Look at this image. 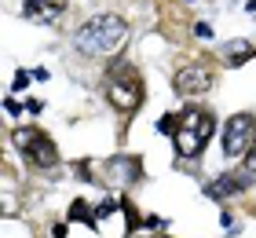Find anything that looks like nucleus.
Instances as JSON below:
<instances>
[{
  "label": "nucleus",
  "instance_id": "f257e3e1",
  "mask_svg": "<svg viewBox=\"0 0 256 238\" xmlns=\"http://www.w3.org/2000/svg\"><path fill=\"white\" fill-rule=\"evenodd\" d=\"M124 41H128V26L121 15H96L74 33L77 52L84 55H114Z\"/></svg>",
  "mask_w": 256,
  "mask_h": 238
},
{
  "label": "nucleus",
  "instance_id": "f03ea898",
  "mask_svg": "<svg viewBox=\"0 0 256 238\" xmlns=\"http://www.w3.org/2000/svg\"><path fill=\"white\" fill-rule=\"evenodd\" d=\"M212 132H216L212 114L202 110V106H187V110L180 114V128H176V136H172V147H176L180 158H198Z\"/></svg>",
  "mask_w": 256,
  "mask_h": 238
},
{
  "label": "nucleus",
  "instance_id": "7ed1b4c3",
  "mask_svg": "<svg viewBox=\"0 0 256 238\" xmlns=\"http://www.w3.org/2000/svg\"><path fill=\"white\" fill-rule=\"evenodd\" d=\"M106 99L118 106V110H124V114H132V110H139L143 106V77H139V70L132 66V63H114L110 66V74H106Z\"/></svg>",
  "mask_w": 256,
  "mask_h": 238
},
{
  "label": "nucleus",
  "instance_id": "20e7f679",
  "mask_svg": "<svg viewBox=\"0 0 256 238\" xmlns=\"http://www.w3.org/2000/svg\"><path fill=\"white\" fill-rule=\"evenodd\" d=\"M15 147L18 154L26 158V165H33V169H55L59 165V147H55V139L48 132H40V128H15Z\"/></svg>",
  "mask_w": 256,
  "mask_h": 238
},
{
  "label": "nucleus",
  "instance_id": "39448f33",
  "mask_svg": "<svg viewBox=\"0 0 256 238\" xmlns=\"http://www.w3.org/2000/svg\"><path fill=\"white\" fill-rule=\"evenodd\" d=\"M252 139H256V117L252 114H234L224 125V154H227V161L230 158H246Z\"/></svg>",
  "mask_w": 256,
  "mask_h": 238
},
{
  "label": "nucleus",
  "instance_id": "423d86ee",
  "mask_svg": "<svg viewBox=\"0 0 256 238\" xmlns=\"http://www.w3.org/2000/svg\"><path fill=\"white\" fill-rule=\"evenodd\" d=\"M212 85H216V74L205 63H187V66H180L176 74H172V88L180 95H205Z\"/></svg>",
  "mask_w": 256,
  "mask_h": 238
},
{
  "label": "nucleus",
  "instance_id": "0eeeda50",
  "mask_svg": "<svg viewBox=\"0 0 256 238\" xmlns=\"http://www.w3.org/2000/svg\"><path fill=\"white\" fill-rule=\"evenodd\" d=\"M22 15L30 22H40V26H52L66 15V0H22Z\"/></svg>",
  "mask_w": 256,
  "mask_h": 238
},
{
  "label": "nucleus",
  "instance_id": "6e6552de",
  "mask_svg": "<svg viewBox=\"0 0 256 238\" xmlns=\"http://www.w3.org/2000/svg\"><path fill=\"white\" fill-rule=\"evenodd\" d=\"M252 176H256V172H249V169H246V172H224L216 183H208L205 190H208L212 198H224V194H242V190H249V187H252Z\"/></svg>",
  "mask_w": 256,
  "mask_h": 238
},
{
  "label": "nucleus",
  "instance_id": "1a4fd4ad",
  "mask_svg": "<svg viewBox=\"0 0 256 238\" xmlns=\"http://www.w3.org/2000/svg\"><path fill=\"white\" fill-rule=\"evenodd\" d=\"M252 55H256V41H230V44H224L227 66H246Z\"/></svg>",
  "mask_w": 256,
  "mask_h": 238
},
{
  "label": "nucleus",
  "instance_id": "9d476101",
  "mask_svg": "<svg viewBox=\"0 0 256 238\" xmlns=\"http://www.w3.org/2000/svg\"><path fill=\"white\" fill-rule=\"evenodd\" d=\"M74 223H88V227H99V212H92V205L84 198H77L74 205H70V212H66Z\"/></svg>",
  "mask_w": 256,
  "mask_h": 238
},
{
  "label": "nucleus",
  "instance_id": "9b49d317",
  "mask_svg": "<svg viewBox=\"0 0 256 238\" xmlns=\"http://www.w3.org/2000/svg\"><path fill=\"white\" fill-rule=\"evenodd\" d=\"M176 128H180V114H161V121H158L161 136H176Z\"/></svg>",
  "mask_w": 256,
  "mask_h": 238
},
{
  "label": "nucleus",
  "instance_id": "f8f14e48",
  "mask_svg": "<svg viewBox=\"0 0 256 238\" xmlns=\"http://www.w3.org/2000/svg\"><path fill=\"white\" fill-rule=\"evenodd\" d=\"M22 88H30V74H26V70H18V74H15V85H11V92H22Z\"/></svg>",
  "mask_w": 256,
  "mask_h": 238
},
{
  "label": "nucleus",
  "instance_id": "ddd939ff",
  "mask_svg": "<svg viewBox=\"0 0 256 238\" xmlns=\"http://www.w3.org/2000/svg\"><path fill=\"white\" fill-rule=\"evenodd\" d=\"M194 37H202V41H212V26H208V22H198V26H194Z\"/></svg>",
  "mask_w": 256,
  "mask_h": 238
},
{
  "label": "nucleus",
  "instance_id": "4468645a",
  "mask_svg": "<svg viewBox=\"0 0 256 238\" xmlns=\"http://www.w3.org/2000/svg\"><path fill=\"white\" fill-rule=\"evenodd\" d=\"M242 161H246V169H249V172H256V139H252V147L246 150V158H242Z\"/></svg>",
  "mask_w": 256,
  "mask_h": 238
},
{
  "label": "nucleus",
  "instance_id": "2eb2a0df",
  "mask_svg": "<svg viewBox=\"0 0 256 238\" xmlns=\"http://www.w3.org/2000/svg\"><path fill=\"white\" fill-rule=\"evenodd\" d=\"M114 209H118V201H114V198H106V201H102V205H99L96 212H99V220H102V216H110Z\"/></svg>",
  "mask_w": 256,
  "mask_h": 238
},
{
  "label": "nucleus",
  "instance_id": "dca6fc26",
  "mask_svg": "<svg viewBox=\"0 0 256 238\" xmlns=\"http://www.w3.org/2000/svg\"><path fill=\"white\" fill-rule=\"evenodd\" d=\"M4 110H8L11 117H18V114H22V106H18V99H4Z\"/></svg>",
  "mask_w": 256,
  "mask_h": 238
},
{
  "label": "nucleus",
  "instance_id": "f3484780",
  "mask_svg": "<svg viewBox=\"0 0 256 238\" xmlns=\"http://www.w3.org/2000/svg\"><path fill=\"white\" fill-rule=\"evenodd\" d=\"M52 238H66V223H55V227H52Z\"/></svg>",
  "mask_w": 256,
  "mask_h": 238
},
{
  "label": "nucleus",
  "instance_id": "a211bd4d",
  "mask_svg": "<svg viewBox=\"0 0 256 238\" xmlns=\"http://www.w3.org/2000/svg\"><path fill=\"white\" fill-rule=\"evenodd\" d=\"M246 11H249V15H256V0H246Z\"/></svg>",
  "mask_w": 256,
  "mask_h": 238
}]
</instances>
